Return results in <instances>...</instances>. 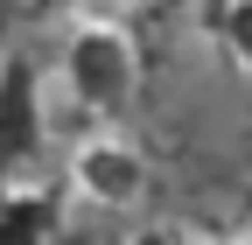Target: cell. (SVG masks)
<instances>
[{
	"label": "cell",
	"instance_id": "1",
	"mask_svg": "<svg viewBox=\"0 0 252 245\" xmlns=\"http://www.w3.org/2000/svg\"><path fill=\"white\" fill-rule=\"evenodd\" d=\"M63 84L70 98H84L91 112H112L133 98L140 84V49L119 21H77L70 42H63Z\"/></svg>",
	"mask_w": 252,
	"mask_h": 245
},
{
	"label": "cell",
	"instance_id": "2",
	"mask_svg": "<svg viewBox=\"0 0 252 245\" xmlns=\"http://www.w3.org/2000/svg\"><path fill=\"white\" fill-rule=\"evenodd\" d=\"M147 189V154L119 133H91L70 154V196L98 203V210H133Z\"/></svg>",
	"mask_w": 252,
	"mask_h": 245
},
{
	"label": "cell",
	"instance_id": "3",
	"mask_svg": "<svg viewBox=\"0 0 252 245\" xmlns=\"http://www.w3.org/2000/svg\"><path fill=\"white\" fill-rule=\"evenodd\" d=\"M63 196L42 182H0V245H56Z\"/></svg>",
	"mask_w": 252,
	"mask_h": 245
},
{
	"label": "cell",
	"instance_id": "4",
	"mask_svg": "<svg viewBox=\"0 0 252 245\" xmlns=\"http://www.w3.org/2000/svg\"><path fill=\"white\" fill-rule=\"evenodd\" d=\"M42 126V105H35V70L7 63L0 70V147H35Z\"/></svg>",
	"mask_w": 252,
	"mask_h": 245
},
{
	"label": "cell",
	"instance_id": "5",
	"mask_svg": "<svg viewBox=\"0 0 252 245\" xmlns=\"http://www.w3.org/2000/svg\"><path fill=\"white\" fill-rule=\"evenodd\" d=\"M217 35H224V56L252 77V0H224V14H217Z\"/></svg>",
	"mask_w": 252,
	"mask_h": 245
},
{
	"label": "cell",
	"instance_id": "6",
	"mask_svg": "<svg viewBox=\"0 0 252 245\" xmlns=\"http://www.w3.org/2000/svg\"><path fill=\"white\" fill-rule=\"evenodd\" d=\"M126 7H133V0H77V21H119ZM126 28V21H119Z\"/></svg>",
	"mask_w": 252,
	"mask_h": 245
},
{
	"label": "cell",
	"instance_id": "7",
	"mask_svg": "<svg viewBox=\"0 0 252 245\" xmlns=\"http://www.w3.org/2000/svg\"><path fill=\"white\" fill-rule=\"evenodd\" d=\"M126 245H189V238H182L175 224H140L133 238H126Z\"/></svg>",
	"mask_w": 252,
	"mask_h": 245
}]
</instances>
